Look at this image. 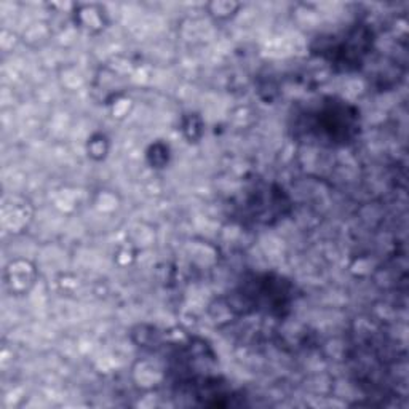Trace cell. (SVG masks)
<instances>
[{"label":"cell","mask_w":409,"mask_h":409,"mask_svg":"<svg viewBox=\"0 0 409 409\" xmlns=\"http://www.w3.org/2000/svg\"><path fill=\"white\" fill-rule=\"evenodd\" d=\"M213 10L211 13H215L218 18H224V16H229V13H235L238 10V7L237 4H229V2H218V4H213Z\"/></svg>","instance_id":"obj_1"}]
</instances>
